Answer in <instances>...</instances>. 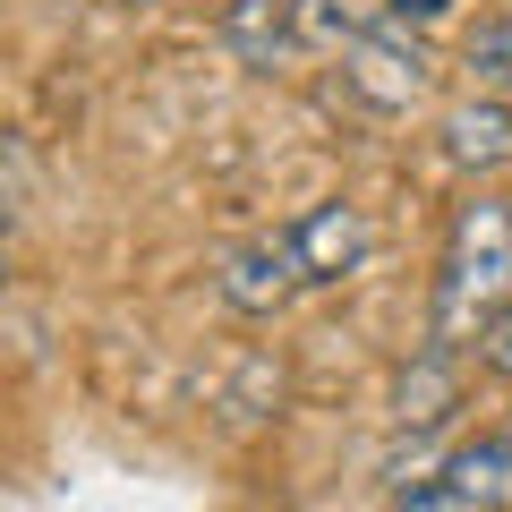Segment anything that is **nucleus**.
I'll use <instances>...</instances> for the list:
<instances>
[{
    "mask_svg": "<svg viewBox=\"0 0 512 512\" xmlns=\"http://www.w3.org/2000/svg\"><path fill=\"white\" fill-rule=\"evenodd\" d=\"M478 367L512 384V299H495V308H487V325H478Z\"/></svg>",
    "mask_w": 512,
    "mask_h": 512,
    "instance_id": "9d476101",
    "label": "nucleus"
},
{
    "mask_svg": "<svg viewBox=\"0 0 512 512\" xmlns=\"http://www.w3.org/2000/svg\"><path fill=\"white\" fill-rule=\"evenodd\" d=\"M495 299H512V205L470 197L444 231V274H436V342H478Z\"/></svg>",
    "mask_w": 512,
    "mask_h": 512,
    "instance_id": "f257e3e1",
    "label": "nucleus"
},
{
    "mask_svg": "<svg viewBox=\"0 0 512 512\" xmlns=\"http://www.w3.org/2000/svg\"><path fill=\"white\" fill-rule=\"evenodd\" d=\"M291 248H299V265H308V291H333V282H350L367 256H376V222L350 197H316L308 214L291 222Z\"/></svg>",
    "mask_w": 512,
    "mask_h": 512,
    "instance_id": "39448f33",
    "label": "nucleus"
},
{
    "mask_svg": "<svg viewBox=\"0 0 512 512\" xmlns=\"http://www.w3.org/2000/svg\"><path fill=\"white\" fill-rule=\"evenodd\" d=\"M214 35H222V52H231L239 69H291V60L308 52V35H299V0H222Z\"/></svg>",
    "mask_w": 512,
    "mask_h": 512,
    "instance_id": "423d86ee",
    "label": "nucleus"
},
{
    "mask_svg": "<svg viewBox=\"0 0 512 512\" xmlns=\"http://www.w3.org/2000/svg\"><path fill=\"white\" fill-rule=\"evenodd\" d=\"M504 427H512V419H504Z\"/></svg>",
    "mask_w": 512,
    "mask_h": 512,
    "instance_id": "ddd939ff",
    "label": "nucleus"
},
{
    "mask_svg": "<svg viewBox=\"0 0 512 512\" xmlns=\"http://www.w3.org/2000/svg\"><path fill=\"white\" fill-rule=\"evenodd\" d=\"M436 60H427V43L410 35L402 18H393V9H384L376 26H367V35H350L342 43V86L359 94L367 111H384V120H402V111H419L427 94H436Z\"/></svg>",
    "mask_w": 512,
    "mask_h": 512,
    "instance_id": "f03ea898",
    "label": "nucleus"
},
{
    "mask_svg": "<svg viewBox=\"0 0 512 512\" xmlns=\"http://www.w3.org/2000/svg\"><path fill=\"white\" fill-rule=\"evenodd\" d=\"M299 291H308V265L291 248V222L282 231H248L214 256V299L231 316H282Z\"/></svg>",
    "mask_w": 512,
    "mask_h": 512,
    "instance_id": "7ed1b4c3",
    "label": "nucleus"
},
{
    "mask_svg": "<svg viewBox=\"0 0 512 512\" xmlns=\"http://www.w3.org/2000/svg\"><path fill=\"white\" fill-rule=\"evenodd\" d=\"M384 9H393L402 26H436V18H453V0H384Z\"/></svg>",
    "mask_w": 512,
    "mask_h": 512,
    "instance_id": "9b49d317",
    "label": "nucleus"
},
{
    "mask_svg": "<svg viewBox=\"0 0 512 512\" xmlns=\"http://www.w3.org/2000/svg\"><path fill=\"white\" fill-rule=\"evenodd\" d=\"M444 154L461 171H512V94L478 86L470 103H453L444 111Z\"/></svg>",
    "mask_w": 512,
    "mask_h": 512,
    "instance_id": "6e6552de",
    "label": "nucleus"
},
{
    "mask_svg": "<svg viewBox=\"0 0 512 512\" xmlns=\"http://www.w3.org/2000/svg\"><path fill=\"white\" fill-rule=\"evenodd\" d=\"M461 384H470V376H461V350H453V342H427L419 359L393 376V410H384V419H393V436H419V427H453Z\"/></svg>",
    "mask_w": 512,
    "mask_h": 512,
    "instance_id": "0eeeda50",
    "label": "nucleus"
},
{
    "mask_svg": "<svg viewBox=\"0 0 512 512\" xmlns=\"http://www.w3.org/2000/svg\"><path fill=\"white\" fill-rule=\"evenodd\" d=\"M0 291H9V248H0Z\"/></svg>",
    "mask_w": 512,
    "mask_h": 512,
    "instance_id": "f8f14e48",
    "label": "nucleus"
},
{
    "mask_svg": "<svg viewBox=\"0 0 512 512\" xmlns=\"http://www.w3.org/2000/svg\"><path fill=\"white\" fill-rule=\"evenodd\" d=\"M461 69H470V86H487V94H512V18H487V26H470V43H461Z\"/></svg>",
    "mask_w": 512,
    "mask_h": 512,
    "instance_id": "1a4fd4ad",
    "label": "nucleus"
},
{
    "mask_svg": "<svg viewBox=\"0 0 512 512\" xmlns=\"http://www.w3.org/2000/svg\"><path fill=\"white\" fill-rule=\"evenodd\" d=\"M410 512H504L512 504V427L444 444V470L402 495Z\"/></svg>",
    "mask_w": 512,
    "mask_h": 512,
    "instance_id": "20e7f679",
    "label": "nucleus"
}]
</instances>
